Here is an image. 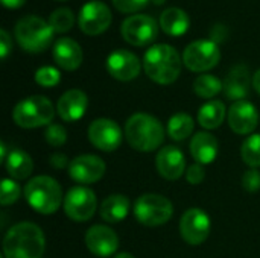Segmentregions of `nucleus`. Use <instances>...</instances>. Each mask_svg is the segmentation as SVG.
Here are the masks:
<instances>
[{
	"instance_id": "f257e3e1",
	"label": "nucleus",
	"mask_w": 260,
	"mask_h": 258,
	"mask_svg": "<svg viewBox=\"0 0 260 258\" xmlns=\"http://www.w3.org/2000/svg\"><path fill=\"white\" fill-rule=\"evenodd\" d=\"M46 239L40 227L20 222L8 230L3 239V258H41Z\"/></svg>"
},
{
	"instance_id": "f03ea898",
	"label": "nucleus",
	"mask_w": 260,
	"mask_h": 258,
	"mask_svg": "<svg viewBox=\"0 0 260 258\" xmlns=\"http://www.w3.org/2000/svg\"><path fill=\"white\" fill-rule=\"evenodd\" d=\"M143 68L149 79L160 85L174 84L181 73V56L168 44H155L143 58Z\"/></svg>"
},
{
	"instance_id": "7ed1b4c3",
	"label": "nucleus",
	"mask_w": 260,
	"mask_h": 258,
	"mask_svg": "<svg viewBox=\"0 0 260 258\" xmlns=\"http://www.w3.org/2000/svg\"><path fill=\"white\" fill-rule=\"evenodd\" d=\"M125 137L129 146L139 152H152L165 140V129L154 116L137 113L125 123Z\"/></svg>"
},
{
	"instance_id": "20e7f679",
	"label": "nucleus",
	"mask_w": 260,
	"mask_h": 258,
	"mask_svg": "<svg viewBox=\"0 0 260 258\" xmlns=\"http://www.w3.org/2000/svg\"><path fill=\"white\" fill-rule=\"evenodd\" d=\"M14 32L20 47L30 53L44 52L52 44L55 33L49 21L37 15H26L20 18Z\"/></svg>"
},
{
	"instance_id": "39448f33",
	"label": "nucleus",
	"mask_w": 260,
	"mask_h": 258,
	"mask_svg": "<svg viewBox=\"0 0 260 258\" xmlns=\"http://www.w3.org/2000/svg\"><path fill=\"white\" fill-rule=\"evenodd\" d=\"M24 198L27 204L41 214L55 213L62 202L61 186L50 176H37L32 178L24 189Z\"/></svg>"
},
{
	"instance_id": "423d86ee",
	"label": "nucleus",
	"mask_w": 260,
	"mask_h": 258,
	"mask_svg": "<svg viewBox=\"0 0 260 258\" xmlns=\"http://www.w3.org/2000/svg\"><path fill=\"white\" fill-rule=\"evenodd\" d=\"M14 122L20 128L32 129L40 126H49L55 117L52 102L44 96H30L20 100L12 111Z\"/></svg>"
},
{
	"instance_id": "0eeeda50",
	"label": "nucleus",
	"mask_w": 260,
	"mask_h": 258,
	"mask_svg": "<svg viewBox=\"0 0 260 258\" xmlns=\"http://www.w3.org/2000/svg\"><path fill=\"white\" fill-rule=\"evenodd\" d=\"M174 214L172 202L155 193L142 195L134 202V216L145 227H160L171 220Z\"/></svg>"
},
{
	"instance_id": "6e6552de",
	"label": "nucleus",
	"mask_w": 260,
	"mask_h": 258,
	"mask_svg": "<svg viewBox=\"0 0 260 258\" xmlns=\"http://www.w3.org/2000/svg\"><path fill=\"white\" fill-rule=\"evenodd\" d=\"M221 59V50L212 40H198L190 43L183 53V62L190 71L203 73L213 68Z\"/></svg>"
},
{
	"instance_id": "1a4fd4ad",
	"label": "nucleus",
	"mask_w": 260,
	"mask_h": 258,
	"mask_svg": "<svg viewBox=\"0 0 260 258\" xmlns=\"http://www.w3.org/2000/svg\"><path fill=\"white\" fill-rule=\"evenodd\" d=\"M120 32L126 43L137 47H143L155 41L158 35V24L151 15L134 14L123 20Z\"/></svg>"
},
{
	"instance_id": "9d476101",
	"label": "nucleus",
	"mask_w": 260,
	"mask_h": 258,
	"mask_svg": "<svg viewBox=\"0 0 260 258\" xmlns=\"http://www.w3.org/2000/svg\"><path fill=\"white\" fill-rule=\"evenodd\" d=\"M64 211L75 222L90 220L96 213L94 192L85 186L70 189L64 196Z\"/></svg>"
},
{
	"instance_id": "9b49d317",
	"label": "nucleus",
	"mask_w": 260,
	"mask_h": 258,
	"mask_svg": "<svg viewBox=\"0 0 260 258\" xmlns=\"http://www.w3.org/2000/svg\"><path fill=\"white\" fill-rule=\"evenodd\" d=\"M210 217L201 208H189L180 220V234L190 246L204 243L210 234Z\"/></svg>"
},
{
	"instance_id": "f8f14e48",
	"label": "nucleus",
	"mask_w": 260,
	"mask_h": 258,
	"mask_svg": "<svg viewBox=\"0 0 260 258\" xmlns=\"http://www.w3.org/2000/svg\"><path fill=\"white\" fill-rule=\"evenodd\" d=\"M78 21L84 33L91 36L101 35L111 24V11L104 2L91 0L81 8Z\"/></svg>"
},
{
	"instance_id": "ddd939ff",
	"label": "nucleus",
	"mask_w": 260,
	"mask_h": 258,
	"mask_svg": "<svg viewBox=\"0 0 260 258\" xmlns=\"http://www.w3.org/2000/svg\"><path fill=\"white\" fill-rule=\"evenodd\" d=\"M122 129L110 119H98L88 126V138L94 148L104 152H113L122 144Z\"/></svg>"
},
{
	"instance_id": "4468645a",
	"label": "nucleus",
	"mask_w": 260,
	"mask_h": 258,
	"mask_svg": "<svg viewBox=\"0 0 260 258\" xmlns=\"http://www.w3.org/2000/svg\"><path fill=\"white\" fill-rule=\"evenodd\" d=\"M105 163L98 155H79L69 164V175L78 184L98 182L105 173Z\"/></svg>"
},
{
	"instance_id": "2eb2a0df",
	"label": "nucleus",
	"mask_w": 260,
	"mask_h": 258,
	"mask_svg": "<svg viewBox=\"0 0 260 258\" xmlns=\"http://www.w3.org/2000/svg\"><path fill=\"white\" fill-rule=\"evenodd\" d=\"M140 68H142V65H140L139 58L134 53H131L129 50L119 49V50H114L113 53H110L107 58L108 73L114 79L122 81V82L136 79L140 73Z\"/></svg>"
},
{
	"instance_id": "dca6fc26",
	"label": "nucleus",
	"mask_w": 260,
	"mask_h": 258,
	"mask_svg": "<svg viewBox=\"0 0 260 258\" xmlns=\"http://www.w3.org/2000/svg\"><path fill=\"white\" fill-rule=\"evenodd\" d=\"M227 120L233 132L239 135H248L257 126V109L247 99L233 102L229 109Z\"/></svg>"
},
{
	"instance_id": "f3484780",
	"label": "nucleus",
	"mask_w": 260,
	"mask_h": 258,
	"mask_svg": "<svg viewBox=\"0 0 260 258\" xmlns=\"http://www.w3.org/2000/svg\"><path fill=\"white\" fill-rule=\"evenodd\" d=\"M85 245L91 254L98 257H110L116 254L119 248V237L111 228L94 225L85 233Z\"/></svg>"
},
{
	"instance_id": "a211bd4d",
	"label": "nucleus",
	"mask_w": 260,
	"mask_h": 258,
	"mask_svg": "<svg viewBox=\"0 0 260 258\" xmlns=\"http://www.w3.org/2000/svg\"><path fill=\"white\" fill-rule=\"evenodd\" d=\"M155 167L165 179L175 181L183 176V172L186 169L184 154L177 146L161 148L155 157Z\"/></svg>"
},
{
	"instance_id": "6ab92c4d",
	"label": "nucleus",
	"mask_w": 260,
	"mask_h": 258,
	"mask_svg": "<svg viewBox=\"0 0 260 258\" xmlns=\"http://www.w3.org/2000/svg\"><path fill=\"white\" fill-rule=\"evenodd\" d=\"M88 106V97L82 90L73 88L66 91L56 103V113L64 122L79 120Z\"/></svg>"
},
{
	"instance_id": "aec40b11",
	"label": "nucleus",
	"mask_w": 260,
	"mask_h": 258,
	"mask_svg": "<svg viewBox=\"0 0 260 258\" xmlns=\"http://www.w3.org/2000/svg\"><path fill=\"white\" fill-rule=\"evenodd\" d=\"M253 84V79H250V71L247 65H236L233 67L225 81H224V94L230 100H244L250 93V85Z\"/></svg>"
},
{
	"instance_id": "412c9836",
	"label": "nucleus",
	"mask_w": 260,
	"mask_h": 258,
	"mask_svg": "<svg viewBox=\"0 0 260 258\" xmlns=\"http://www.w3.org/2000/svg\"><path fill=\"white\" fill-rule=\"evenodd\" d=\"M53 59L61 68L67 71L76 70L82 64V59H84L82 49L72 38H67V36L59 38L53 44Z\"/></svg>"
},
{
	"instance_id": "4be33fe9",
	"label": "nucleus",
	"mask_w": 260,
	"mask_h": 258,
	"mask_svg": "<svg viewBox=\"0 0 260 258\" xmlns=\"http://www.w3.org/2000/svg\"><path fill=\"white\" fill-rule=\"evenodd\" d=\"M219 144L215 135L209 132H198L190 141V155L198 164H210L216 160Z\"/></svg>"
},
{
	"instance_id": "5701e85b",
	"label": "nucleus",
	"mask_w": 260,
	"mask_h": 258,
	"mask_svg": "<svg viewBox=\"0 0 260 258\" xmlns=\"http://www.w3.org/2000/svg\"><path fill=\"white\" fill-rule=\"evenodd\" d=\"M190 26L189 15L180 8H168L160 15V27L171 36H181Z\"/></svg>"
},
{
	"instance_id": "b1692460",
	"label": "nucleus",
	"mask_w": 260,
	"mask_h": 258,
	"mask_svg": "<svg viewBox=\"0 0 260 258\" xmlns=\"http://www.w3.org/2000/svg\"><path fill=\"white\" fill-rule=\"evenodd\" d=\"M131 204L125 195H111L101 205V217L105 222L117 224L122 222L129 213Z\"/></svg>"
},
{
	"instance_id": "393cba45",
	"label": "nucleus",
	"mask_w": 260,
	"mask_h": 258,
	"mask_svg": "<svg viewBox=\"0 0 260 258\" xmlns=\"http://www.w3.org/2000/svg\"><path fill=\"white\" fill-rule=\"evenodd\" d=\"M8 173L14 179H26L34 170V161L24 151L12 149L5 161Z\"/></svg>"
},
{
	"instance_id": "a878e982",
	"label": "nucleus",
	"mask_w": 260,
	"mask_h": 258,
	"mask_svg": "<svg viewBox=\"0 0 260 258\" xmlns=\"http://www.w3.org/2000/svg\"><path fill=\"white\" fill-rule=\"evenodd\" d=\"M225 105L221 100H209L198 111V123L206 129H216L225 119Z\"/></svg>"
},
{
	"instance_id": "bb28decb",
	"label": "nucleus",
	"mask_w": 260,
	"mask_h": 258,
	"mask_svg": "<svg viewBox=\"0 0 260 258\" xmlns=\"http://www.w3.org/2000/svg\"><path fill=\"white\" fill-rule=\"evenodd\" d=\"M193 119L186 113L174 114L168 122V134L175 141H183L193 132Z\"/></svg>"
},
{
	"instance_id": "cd10ccee",
	"label": "nucleus",
	"mask_w": 260,
	"mask_h": 258,
	"mask_svg": "<svg viewBox=\"0 0 260 258\" xmlns=\"http://www.w3.org/2000/svg\"><path fill=\"white\" fill-rule=\"evenodd\" d=\"M224 88V82H221L213 75H200L193 82V91L197 96L203 99L215 97Z\"/></svg>"
},
{
	"instance_id": "c85d7f7f",
	"label": "nucleus",
	"mask_w": 260,
	"mask_h": 258,
	"mask_svg": "<svg viewBox=\"0 0 260 258\" xmlns=\"http://www.w3.org/2000/svg\"><path fill=\"white\" fill-rule=\"evenodd\" d=\"M241 157L250 167H260V134L250 135L241 146Z\"/></svg>"
},
{
	"instance_id": "c756f323",
	"label": "nucleus",
	"mask_w": 260,
	"mask_h": 258,
	"mask_svg": "<svg viewBox=\"0 0 260 258\" xmlns=\"http://www.w3.org/2000/svg\"><path fill=\"white\" fill-rule=\"evenodd\" d=\"M49 24L52 26V29L55 32L64 33L67 30H70L75 24V14L72 9L69 8H58L56 11H53L49 17Z\"/></svg>"
},
{
	"instance_id": "7c9ffc66",
	"label": "nucleus",
	"mask_w": 260,
	"mask_h": 258,
	"mask_svg": "<svg viewBox=\"0 0 260 258\" xmlns=\"http://www.w3.org/2000/svg\"><path fill=\"white\" fill-rule=\"evenodd\" d=\"M59 81H61V73L55 67L44 65L35 71V82L44 88H52V87L58 85Z\"/></svg>"
},
{
	"instance_id": "2f4dec72",
	"label": "nucleus",
	"mask_w": 260,
	"mask_h": 258,
	"mask_svg": "<svg viewBox=\"0 0 260 258\" xmlns=\"http://www.w3.org/2000/svg\"><path fill=\"white\" fill-rule=\"evenodd\" d=\"M21 195V187L9 178H5L2 181V192H0V204L2 205H11L18 201Z\"/></svg>"
},
{
	"instance_id": "473e14b6",
	"label": "nucleus",
	"mask_w": 260,
	"mask_h": 258,
	"mask_svg": "<svg viewBox=\"0 0 260 258\" xmlns=\"http://www.w3.org/2000/svg\"><path fill=\"white\" fill-rule=\"evenodd\" d=\"M44 138H46V141H47L50 146L59 148V146H62V144L67 141V131H66L64 126L53 123V125H49V126L46 128V131H44Z\"/></svg>"
},
{
	"instance_id": "72a5a7b5",
	"label": "nucleus",
	"mask_w": 260,
	"mask_h": 258,
	"mask_svg": "<svg viewBox=\"0 0 260 258\" xmlns=\"http://www.w3.org/2000/svg\"><path fill=\"white\" fill-rule=\"evenodd\" d=\"M148 3H149V0H113L114 8L123 14H134V12L143 9Z\"/></svg>"
},
{
	"instance_id": "f704fd0d",
	"label": "nucleus",
	"mask_w": 260,
	"mask_h": 258,
	"mask_svg": "<svg viewBox=\"0 0 260 258\" xmlns=\"http://www.w3.org/2000/svg\"><path fill=\"white\" fill-rule=\"evenodd\" d=\"M242 187L250 192L256 193L260 190V172L257 169H250L242 176Z\"/></svg>"
},
{
	"instance_id": "c9c22d12",
	"label": "nucleus",
	"mask_w": 260,
	"mask_h": 258,
	"mask_svg": "<svg viewBox=\"0 0 260 258\" xmlns=\"http://www.w3.org/2000/svg\"><path fill=\"white\" fill-rule=\"evenodd\" d=\"M204 178H206V170H204V167H203V164H192L189 169H187V172H186V179H187V182L189 184H192V186H198V184H201L203 181H204Z\"/></svg>"
},
{
	"instance_id": "e433bc0d",
	"label": "nucleus",
	"mask_w": 260,
	"mask_h": 258,
	"mask_svg": "<svg viewBox=\"0 0 260 258\" xmlns=\"http://www.w3.org/2000/svg\"><path fill=\"white\" fill-rule=\"evenodd\" d=\"M11 50H12V40L5 29H0V56H2V59H6Z\"/></svg>"
},
{
	"instance_id": "4c0bfd02",
	"label": "nucleus",
	"mask_w": 260,
	"mask_h": 258,
	"mask_svg": "<svg viewBox=\"0 0 260 258\" xmlns=\"http://www.w3.org/2000/svg\"><path fill=\"white\" fill-rule=\"evenodd\" d=\"M49 163H50L55 169H62V167H66L67 164H70V163L67 161V157H66L64 154H53V155L49 158Z\"/></svg>"
},
{
	"instance_id": "58836bf2",
	"label": "nucleus",
	"mask_w": 260,
	"mask_h": 258,
	"mask_svg": "<svg viewBox=\"0 0 260 258\" xmlns=\"http://www.w3.org/2000/svg\"><path fill=\"white\" fill-rule=\"evenodd\" d=\"M26 0H2V3L8 8V9H18L24 5Z\"/></svg>"
},
{
	"instance_id": "ea45409f",
	"label": "nucleus",
	"mask_w": 260,
	"mask_h": 258,
	"mask_svg": "<svg viewBox=\"0 0 260 258\" xmlns=\"http://www.w3.org/2000/svg\"><path fill=\"white\" fill-rule=\"evenodd\" d=\"M253 87H254V90L260 94V68L254 73V76H253Z\"/></svg>"
},
{
	"instance_id": "a19ab883",
	"label": "nucleus",
	"mask_w": 260,
	"mask_h": 258,
	"mask_svg": "<svg viewBox=\"0 0 260 258\" xmlns=\"http://www.w3.org/2000/svg\"><path fill=\"white\" fill-rule=\"evenodd\" d=\"M114 258H134L131 254H128V252H120V254H117Z\"/></svg>"
}]
</instances>
